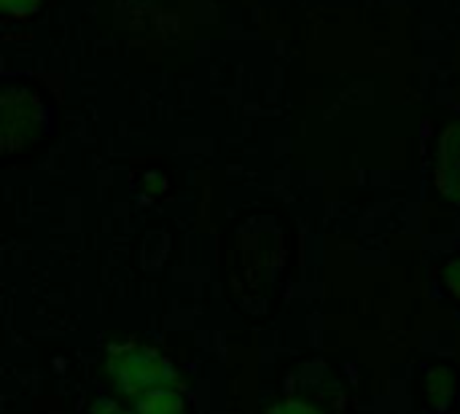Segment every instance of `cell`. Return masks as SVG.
I'll return each instance as SVG.
<instances>
[{
  "instance_id": "1",
  "label": "cell",
  "mask_w": 460,
  "mask_h": 414,
  "mask_svg": "<svg viewBox=\"0 0 460 414\" xmlns=\"http://www.w3.org/2000/svg\"><path fill=\"white\" fill-rule=\"evenodd\" d=\"M105 372L127 399H146L159 391H178L175 366L156 350L137 342H116L105 353Z\"/></svg>"
},
{
  "instance_id": "2",
  "label": "cell",
  "mask_w": 460,
  "mask_h": 414,
  "mask_svg": "<svg viewBox=\"0 0 460 414\" xmlns=\"http://www.w3.org/2000/svg\"><path fill=\"white\" fill-rule=\"evenodd\" d=\"M43 129V108L40 102L22 92L5 89L3 94V148L16 151L32 143Z\"/></svg>"
},
{
  "instance_id": "3",
  "label": "cell",
  "mask_w": 460,
  "mask_h": 414,
  "mask_svg": "<svg viewBox=\"0 0 460 414\" xmlns=\"http://www.w3.org/2000/svg\"><path fill=\"white\" fill-rule=\"evenodd\" d=\"M437 189L450 202H460V124L445 129L437 154Z\"/></svg>"
},
{
  "instance_id": "4",
  "label": "cell",
  "mask_w": 460,
  "mask_h": 414,
  "mask_svg": "<svg viewBox=\"0 0 460 414\" xmlns=\"http://www.w3.org/2000/svg\"><path fill=\"white\" fill-rule=\"evenodd\" d=\"M135 414H186L178 391H159L135 401Z\"/></svg>"
},
{
  "instance_id": "5",
  "label": "cell",
  "mask_w": 460,
  "mask_h": 414,
  "mask_svg": "<svg viewBox=\"0 0 460 414\" xmlns=\"http://www.w3.org/2000/svg\"><path fill=\"white\" fill-rule=\"evenodd\" d=\"M456 396V374L450 369H434L429 374V399L434 407H447V401Z\"/></svg>"
},
{
  "instance_id": "6",
  "label": "cell",
  "mask_w": 460,
  "mask_h": 414,
  "mask_svg": "<svg viewBox=\"0 0 460 414\" xmlns=\"http://www.w3.org/2000/svg\"><path fill=\"white\" fill-rule=\"evenodd\" d=\"M267 414H321V410L313 407L310 401H302V399H286V401L275 404Z\"/></svg>"
},
{
  "instance_id": "7",
  "label": "cell",
  "mask_w": 460,
  "mask_h": 414,
  "mask_svg": "<svg viewBox=\"0 0 460 414\" xmlns=\"http://www.w3.org/2000/svg\"><path fill=\"white\" fill-rule=\"evenodd\" d=\"M445 286H447V291L460 302V256L458 259H453V261L445 267Z\"/></svg>"
},
{
  "instance_id": "8",
  "label": "cell",
  "mask_w": 460,
  "mask_h": 414,
  "mask_svg": "<svg viewBox=\"0 0 460 414\" xmlns=\"http://www.w3.org/2000/svg\"><path fill=\"white\" fill-rule=\"evenodd\" d=\"M35 5H38V0H3V8H5V11H11V13H16V16L30 13Z\"/></svg>"
},
{
  "instance_id": "9",
  "label": "cell",
  "mask_w": 460,
  "mask_h": 414,
  "mask_svg": "<svg viewBox=\"0 0 460 414\" xmlns=\"http://www.w3.org/2000/svg\"><path fill=\"white\" fill-rule=\"evenodd\" d=\"M92 414H135L129 412V410H124L121 404H116V401H108V399H100L94 407H92Z\"/></svg>"
}]
</instances>
